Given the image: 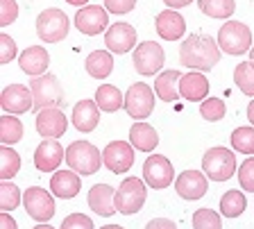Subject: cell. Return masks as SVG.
<instances>
[{
	"label": "cell",
	"instance_id": "1",
	"mask_svg": "<svg viewBox=\"0 0 254 229\" xmlns=\"http://www.w3.org/2000/svg\"><path fill=\"white\" fill-rule=\"evenodd\" d=\"M180 61L193 70H211L220 61V48L209 34H190L182 41Z\"/></svg>",
	"mask_w": 254,
	"mask_h": 229
},
{
	"label": "cell",
	"instance_id": "2",
	"mask_svg": "<svg viewBox=\"0 0 254 229\" xmlns=\"http://www.w3.org/2000/svg\"><path fill=\"white\" fill-rule=\"evenodd\" d=\"M66 164L79 175H93L105 161H102V155L98 152V148L91 145L89 141H75L66 148Z\"/></svg>",
	"mask_w": 254,
	"mask_h": 229
},
{
	"label": "cell",
	"instance_id": "3",
	"mask_svg": "<svg viewBox=\"0 0 254 229\" xmlns=\"http://www.w3.org/2000/svg\"><path fill=\"white\" fill-rule=\"evenodd\" d=\"M202 171L213 181H227L236 172V155L227 148H209L202 157Z\"/></svg>",
	"mask_w": 254,
	"mask_h": 229
},
{
	"label": "cell",
	"instance_id": "4",
	"mask_svg": "<svg viewBox=\"0 0 254 229\" xmlns=\"http://www.w3.org/2000/svg\"><path fill=\"white\" fill-rule=\"evenodd\" d=\"M218 46L227 55H245L252 46V32L243 23L227 21L218 32Z\"/></svg>",
	"mask_w": 254,
	"mask_h": 229
},
{
	"label": "cell",
	"instance_id": "5",
	"mask_svg": "<svg viewBox=\"0 0 254 229\" xmlns=\"http://www.w3.org/2000/svg\"><path fill=\"white\" fill-rule=\"evenodd\" d=\"M68 27H70L68 16H66L62 9H55V7L43 9L37 18V34H39V39L46 43L64 41L66 34H68Z\"/></svg>",
	"mask_w": 254,
	"mask_h": 229
},
{
	"label": "cell",
	"instance_id": "6",
	"mask_svg": "<svg viewBox=\"0 0 254 229\" xmlns=\"http://www.w3.org/2000/svg\"><path fill=\"white\" fill-rule=\"evenodd\" d=\"M145 200H148V188L138 177H127L116 188V207L125 216L138 213L141 207L145 204Z\"/></svg>",
	"mask_w": 254,
	"mask_h": 229
},
{
	"label": "cell",
	"instance_id": "7",
	"mask_svg": "<svg viewBox=\"0 0 254 229\" xmlns=\"http://www.w3.org/2000/svg\"><path fill=\"white\" fill-rule=\"evenodd\" d=\"M32 96H34V107L39 109H46V107H59L64 100V91L62 84L55 75H39V77H32L30 82Z\"/></svg>",
	"mask_w": 254,
	"mask_h": 229
},
{
	"label": "cell",
	"instance_id": "8",
	"mask_svg": "<svg viewBox=\"0 0 254 229\" xmlns=\"http://www.w3.org/2000/svg\"><path fill=\"white\" fill-rule=\"evenodd\" d=\"M53 193V191H50ZM46 191V188H39V186H32L23 193V207H25L27 216L37 223H46L55 216L57 211V204H55L53 195Z\"/></svg>",
	"mask_w": 254,
	"mask_h": 229
},
{
	"label": "cell",
	"instance_id": "9",
	"mask_svg": "<svg viewBox=\"0 0 254 229\" xmlns=\"http://www.w3.org/2000/svg\"><path fill=\"white\" fill-rule=\"evenodd\" d=\"M164 48L159 46L157 41H145L141 46L134 48V55H132V61H134V68H136L138 75H157L164 66Z\"/></svg>",
	"mask_w": 254,
	"mask_h": 229
},
{
	"label": "cell",
	"instance_id": "10",
	"mask_svg": "<svg viewBox=\"0 0 254 229\" xmlns=\"http://www.w3.org/2000/svg\"><path fill=\"white\" fill-rule=\"evenodd\" d=\"M154 109V93L145 82H136L129 86L125 96V112L136 120H145Z\"/></svg>",
	"mask_w": 254,
	"mask_h": 229
},
{
	"label": "cell",
	"instance_id": "11",
	"mask_svg": "<svg viewBox=\"0 0 254 229\" xmlns=\"http://www.w3.org/2000/svg\"><path fill=\"white\" fill-rule=\"evenodd\" d=\"M143 177H145V184H148L150 188L161 191V188L173 184L175 171L164 155H152L145 159V164H143Z\"/></svg>",
	"mask_w": 254,
	"mask_h": 229
},
{
	"label": "cell",
	"instance_id": "12",
	"mask_svg": "<svg viewBox=\"0 0 254 229\" xmlns=\"http://www.w3.org/2000/svg\"><path fill=\"white\" fill-rule=\"evenodd\" d=\"M134 145L127 143V141H111L105 150H102V161L109 168L111 172L116 175H123L132 168L134 164Z\"/></svg>",
	"mask_w": 254,
	"mask_h": 229
},
{
	"label": "cell",
	"instance_id": "13",
	"mask_svg": "<svg viewBox=\"0 0 254 229\" xmlns=\"http://www.w3.org/2000/svg\"><path fill=\"white\" fill-rule=\"evenodd\" d=\"M107 23H109V16H107L105 7L98 5H86L75 14V27H77L82 34H89V37H95L107 30Z\"/></svg>",
	"mask_w": 254,
	"mask_h": 229
},
{
	"label": "cell",
	"instance_id": "14",
	"mask_svg": "<svg viewBox=\"0 0 254 229\" xmlns=\"http://www.w3.org/2000/svg\"><path fill=\"white\" fill-rule=\"evenodd\" d=\"M34 125H37V132L43 139H59V136L66 134L68 118L64 116V112L57 107H46L43 112L37 114V123Z\"/></svg>",
	"mask_w": 254,
	"mask_h": 229
},
{
	"label": "cell",
	"instance_id": "15",
	"mask_svg": "<svg viewBox=\"0 0 254 229\" xmlns=\"http://www.w3.org/2000/svg\"><path fill=\"white\" fill-rule=\"evenodd\" d=\"M105 46L114 55H125L136 46V30L127 23H114L105 32Z\"/></svg>",
	"mask_w": 254,
	"mask_h": 229
},
{
	"label": "cell",
	"instance_id": "16",
	"mask_svg": "<svg viewBox=\"0 0 254 229\" xmlns=\"http://www.w3.org/2000/svg\"><path fill=\"white\" fill-rule=\"evenodd\" d=\"M0 105L9 114H25L34 105V96H32L30 86L23 84H9L2 93H0Z\"/></svg>",
	"mask_w": 254,
	"mask_h": 229
},
{
	"label": "cell",
	"instance_id": "17",
	"mask_svg": "<svg viewBox=\"0 0 254 229\" xmlns=\"http://www.w3.org/2000/svg\"><path fill=\"white\" fill-rule=\"evenodd\" d=\"M86 204L91 207V211L102 216V218H109L118 211L116 207V191L109 186V184H95L93 188L86 195Z\"/></svg>",
	"mask_w": 254,
	"mask_h": 229
},
{
	"label": "cell",
	"instance_id": "18",
	"mask_svg": "<svg viewBox=\"0 0 254 229\" xmlns=\"http://www.w3.org/2000/svg\"><path fill=\"white\" fill-rule=\"evenodd\" d=\"M209 188V181L200 171H184L177 179H175V191L182 200H200Z\"/></svg>",
	"mask_w": 254,
	"mask_h": 229
},
{
	"label": "cell",
	"instance_id": "19",
	"mask_svg": "<svg viewBox=\"0 0 254 229\" xmlns=\"http://www.w3.org/2000/svg\"><path fill=\"white\" fill-rule=\"evenodd\" d=\"M66 159L64 148L57 143V139H46L41 145H37L34 152V166L41 172H55L62 166V161Z\"/></svg>",
	"mask_w": 254,
	"mask_h": 229
},
{
	"label": "cell",
	"instance_id": "20",
	"mask_svg": "<svg viewBox=\"0 0 254 229\" xmlns=\"http://www.w3.org/2000/svg\"><path fill=\"white\" fill-rule=\"evenodd\" d=\"M100 107L95 100H79L77 105L73 107V127L79 129V132H93L100 123Z\"/></svg>",
	"mask_w": 254,
	"mask_h": 229
},
{
	"label": "cell",
	"instance_id": "21",
	"mask_svg": "<svg viewBox=\"0 0 254 229\" xmlns=\"http://www.w3.org/2000/svg\"><path fill=\"white\" fill-rule=\"evenodd\" d=\"M154 25H157V34L161 39H166V41H177V39H182V34L186 32L184 16L177 14L175 9L161 11L157 16V21H154Z\"/></svg>",
	"mask_w": 254,
	"mask_h": 229
},
{
	"label": "cell",
	"instance_id": "22",
	"mask_svg": "<svg viewBox=\"0 0 254 229\" xmlns=\"http://www.w3.org/2000/svg\"><path fill=\"white\" fill-rule=\"evenodd\" d=\"M18 64H21V68L25 70L30 77H39V75H43L48 70L50 55H48L46 48H41V46H30V48H25L21 53Z\"/></svg>",
	"mask_w": 254,
	"mask_h": 229
},
{
	"label": "cell",
	"instance_id": "23",
	"mask_svg": "<svg viewBox=\"0 0 254 229\" xmlns=\"http://www.w3.org/2000/svg\"><path fill=\"white\" fill-rule=\"evenodd\" d=\"M209 93V80L204 75H200V70H193L189 75H182L180 80V96L189 102H200Z\"/></svg>",
	"mask_w": 254,
	"mask_h": 229
},
{
	"label": "cell",
	"instance_id": "24",
	"mask_svg": "<svg viewBox=\"0 0 254 229\" xmlns=\"http://www.w3.org/2000/svg\"><path fill=\"white\" fill-rule=\"evenodd\" d=\"M79 172H75L73 168L70 171H57L50 179V191L53 195L62 197V200H68V197H75L82 188V181H79Z\"/></svg>",
	"mask_w": 254,
	"mask_h": 229
},
{
	"label": "cell",
	"instance_id": "25",
	"mask_svg": "<svg viewBox=\"0 0 254 229\" xmlns=\"http://www.w3.org/2000/svg\"><path fill=\"white\" fill-rule=\"evenodd\" d=\"M129 143L136 150H141V152H152L159 145V134L152 125L138 120V123H134L129 127Z\"/></svg>",
	"mask_w": 254,
	"mask_h": 229
},
{
	"label": "cell",
	"instance_id": "26",
	"mask_svg": "<svg viewBox=\"0 0 254 229\" xmlns=\"http://www.w3.org/2000/svg\"><path fill=\"white\" fill-rule=\"evenodd\" d=\"M180 70H164L161 75H157L154 82V91L164 102H177L180 100Z\"/></svg>",
	"mask_w": 254,
	"mask_h": 229
},
{
	"label": "cell",
	"instance_id": "27",
	"mask_svg": "<svg viewBox=\"0 0 254 229\" xmlns=\"http://www.w3.org/2000/svg\"><path fill=\"white\" fill-rule=\"evenodd\" d=\"M84 68L91 77L105 80V77L111 75V70H114V57H111L109 50H93V53L86 57Z\"/></svg>",
	"mask_w": 254,
	"mask_h": 229
},
{
	"label": "cell",
	"instance_id": "28",
	"mask_svg": "<svg viewBox=\"0 0 254 229\" xmlns=\"http://www.w3.org/2000/svg\"><path fill=\"white\" fill-rule=\"evenodd\" d=\"M95 102H98V107L107 114H114V112H118L121 107H125V98H123V93L111 84H102L100 89L95 91Z\"/></svg>",
	"mask_w": 254,
	"mask_h": 229
},
{
	"label": "cell",
	"instance_id": "29",
	"mask_svg": "<svg viewBox=\"0 0 254 229\" xmlns=\"http://www.w3.org/2000/svg\"><path fill=\"white\" fill-rule=\"evenodd\" d=\"M23 139V123L14 114H7V116L0 118V141L2 145H14Z\"/></svg>",
	"mask_w": 254,
	"mask_h": 229
},
{
	"label": "cell",
	"instance_id": "30",
	"mask_svg": "<svg viewBox=\"0 0 254 229\" xmlns=\"http://www.w3.org/2000/svg\"><path fill=\"white\" fill-rule=\"evenodd\" d=\"M248 207V200L241 191H227L220 197V213L225 218H238Z\"/></svg>",
	"mask_w": 254,
	"mask_h": 229
},
{
	"label": "cell",
	"instance_id": "31",
	"mask_svg": "<svg viewBox=\"0 0 254 229\" xmlns=\"http://www.w3.org/2000/svg\"><path fill=\"white\" fill-rule=\"evenodd\" d=\"M197 5H200V11H204L206 16L222 18V21L232 18L234 9H236L234 0H197Z\"/></svg>",
	"mask_w": 254,
	"mask_h": 229
},
{
	"label": "cell",
	"instance_id": "32",
	"mask_svg": "<svg viewBox=\"0 0 254 229\" xmlns=\"http://www.w3.org/2000/svg\"><path fill=\"white\" fill-rule=\"evenodd\" d=\"M234 82L245 96L254 98V61H241L234 70Z\"/></svg>",
	"mask_w": 254,
	"mask_h": 229
},
{
	"label": "cell",
	"instance_id": "33",
	"mask_svg": "<svg viewBox=\"0 0 254 229\" xmlns=\"http://www.w3.org/2000/svg\"><path fill=\"white\" fill-rule=\"evenodd\" d=\"M21 171V157L11 148H0V177L2 179H11L16 172Z\"/></svg>",
	"mask_w": 254,
	"mask_h": 229
},
{
	"label": "cell",
	"instance_id": "34",
	"mask_svg": "<svg viewBox=\"0 0 254 229\" xmlns=\"http://www.w3.org/2000/svg\"><path fill=\"white\" fill-rule=\"evenodd\" d=\"M232 148L243 155H254V125L252 127H238L232 132Z\"/></svg>",
	"mask_w": 254,
	"mask_h": 229
},
{
	"label": "cell",
	"instance_id": "35",
	"mask_svg": "<svg viewBox=\"0 0 254 229\" xmlns=\"http://www.w3.org/2000/svg\"><path fill=\"white\" fill-rule=\"evenodd\" d=\"M21 200H23V195H21V191H18V186H14V184L7 179L0 184V209H2V211L16 209Z\"/></svg>",
	"mask_w": 254,
	"mask_h": 229
},
{
	"label": "cell",
	"instance_id": "36",
	"mask_svg": "<svg viewBox=\"0 0 254 229\" xmlns=\"http://www.w3.org/2000/svg\"><path fill=\"white\" fill-rule=\"evenodd\" d=\"M200 114L209 123H218L225 118V102L218 100V98H204L200 105Z\"/></svg>",
	"mask_w": 254,
	"mask_h": 229
},
{
	"label": "cell",
	"instance_id": "37",
	"mask_svg": "<svg viewBox=\"0 0 254 229\" xmlns=\"http://www.w3.org/2000/svg\"><path fill=\"white\" fill-rule=\"evenodd\" d=\"M193 227L195 229H220L222 220L213 209H200L193 213Z\"/></svg>",
	"mask_w": 254,
	"mask_h": 229
},
{
	"label": "cell",
	"instance_id": "38",
	"mask_svg": "<svg viewBox=\"0 0 254 229\" xmlns=\"http://www.w3.org/2000/svg\"><path fill=\"white\" fill-rule=\"evenodd\" d=\"M238 181H241V186L243 191L248 193H254V157L245 159L238 168Z\"/></svg>",
	"mask_w": 254,
	"mask_h": 229
},
{
	"label": "cell",
	"instance_id": "39",
	"mask_svg": "<svg viewBox=\"0 0 254 229\" xmlns=\"http://www.w3.org/2000/svg\"><path fill=\"white\" fill-rule=\"evenodd\" d=\"M18 18V5L14 0H0V27H7Z\"/></svg>",
	"mask_w": 254,
	"mask_h": 229
},
{
	"label": "cell",
	"instance_id": "40",
	"mask_svg": "<svg viewBox=\"0 0 254 229\" xmlns=\"http://www.w3.org/2000/svg\"><path fill=\"white\" fill-rule=\"evenodd\" d=\"M16 57V43L9 34H0V64H9Z\"/></svg>",
	"mask_w": 254,
	"mask_h": 229
},
{
	"label": "cell",
	"instance_id": "41",
	"mask_svg": "<svg viewBox=\"0 0 254 229\" xmlns=\"http://www.w3.org/2000/svg\"><path fill=\"white\" fill-rule=\"evenodd\" d=\"M75 227H84V229H93V220L86 218L84 213H70L68 218L62 223V229H75Z\"/></svg>",
	"mask_w": 254,
	"mask_h": 229
},
{
	"label": "cell",
	"instance_id": "42",
	"mask_svg": "<svg viewBox=\"0 0 254 229\" xmlns=\"http://www.w3.org/2000/svg\"><path fill=\"white\" fill-rule=\"evenodd\" d=\"M136 7V0H105V9L109 14H127Z\"/></svg>",
	"mask_w": 254,
	"mask_h": 229
},
{
	"label": "cell",
	"instance_id": "43",
	"mask_svg": "<svg viewBox=\"0 0 254 229\" xmlns=\"http://www.w3.org/2000/svg\"><path fill=\"white\" fill-rule=\"evenodd\" d=\"M145 227H148V229H175L177 225H175L173 220H164V218H161V220H150Z\"/></svg>",
	"mask_w": 254,
	"mask_h": 229
},
{
	"label": "cell",
	"instance_id": "44",
	"mask_svg": "<svg viewBox=\"0 0 254 229\" xmlns=\"http://www.w3.org/2000/svg\"><path fill=\"white\" fill-rule=\"evenodd\" d=\"M0 227H5V229H14V227H18V225H16V220L11 218L9 213L2 211V213H0Z\"/></svg>",
	"mask_w": 254,
	"mask_h": 229
},
{
	"label": "cell",
	"instance_id": "45",
	"mask_svg": "<svg viewBox=\"0 0 254 229\" xmlns=\"http://www.w3.org/2000/svg\"><path fill=\"white\" fill-rule=\"evenodd\" d=\"M166 5L170 7V9H182V7H186V5H190L193 0H164Z\"/></svg>",
	"mask_w": 254,
	"mask_h": 229
},
{
	"label": "cell",
	"instance_id": "46",
	"mask_svg": "<svg viewBox=\"0 0 254 229\" xmlns=\"http://www.w3.org/2000/svg\"><path fill=\"white\" fill-rule=\"evenodd\" d=\"M248 118H250V123L254 125V100L248 105Z\"/></svg>",
	"mask_w": 254,
	"mask_h": 229
},
{
	"label": "cell",
	"instance_id": "47",
	"mask_svg": "<svg viewBox=\"0 0 254 229\" xmlns=\"http://www.w3.org/2000/svg\"><path fill=\"white\" fill-rule=\"evenodd\" d=\"M66 2H68V5H75V7H84L89 0H66Z\"/></svg>",
	"mask_w": 254,
	"mask_h": 229
},
{
	"label": "cell",
	"instance_id": "48",
	"mask_svg": "<svg viewBox=\"0 0 254 229\" xmlns=\"http://www.w3.org/2000/svg\"><path fill=\"white\" fill-rule=\"evenodd\" d=\"M250 57H252V61H254V48H252V50H250Z\"/></svg>",
	"mask_w": 254,
	"mask_h": 229
}]
</instances>
